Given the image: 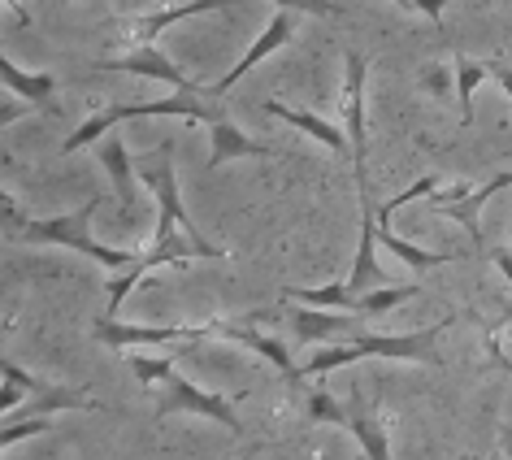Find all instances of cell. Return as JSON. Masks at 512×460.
I'll return each mask as SVG.
<instances>
[{
  "mask_svg": "<svg viewBox=\"0 0 512 460\" xmlns=\"http://www.w3.org/2000/svg\"><path fill=\"white\" fill-rule=\"evenodd\" d=\"M356 439V460H395L391 456V439H387V426L369 413V408H352L348 413V426H343Z\"/></svg>",
  "mask_w": 512,
  "mask_h": 460,
  "instance_id": "ac0fdd59",
  "label": "cell"
},
{
  "mask_svg": "<svg viewBox=\"0 0 512 460\" xmlns=\"http://www.w3.org/2000/svg\"><path fill=\"white\" fill-rule=\"evenodd\" d=\"M378 244L387 248V252H395L408 270H417V274H426V270H439V265H447V261H456L452 252H426V248H417V244H408V239H400V235H391V230H378Z\"/></svg>",
  "mask_w": 512,
  "mask_h": 460,
  "instance_id": "44dd1931",
  "label": "cell"
},
{
  "mask_svg": "<svg viewBox=\"0 0 512 460\" xmlns=\"http://www.w3.org/2000/svg\"><path fill=\"white\" fill-rule=\"evenodd\" d=\"M44 430H53L44 417H22V421H5V430H0V443L5 447H14L22 439H35V434H44Z\"/></svg>",
  "mask_w": 512,
  "mask_h": 460,
  "instance_id": "83f0119b",
  "label": "cell"
},
{
  "mask_svg": "<svg viewBox=\"0 0 512 460\" xmlns=\"http://www.w3.org/2000/svg\"><path fill=\"white\" fill-rule=\"evenodd\" d=\"M491 265L512 283V252H508V248H491Z\"/></svg>",
  "mask_w": 512,
  "mask_h": 460,
  "instance_id": "d6a6232c",
  "label": "cell"
},
{
  "mask_svg": "<svg viewBox=\"0 0 512 460\" xmlns=\"http://www.w3.org/2000/svg\"><path fill=\"white\" fill-rule=\"evenodd\" d=\"M395 5L408 9V14H426L430 22H439L443 9H447V0H395Z\"/></svg>",
  "mask_w": 512,
  "mask_h": 460,
  "instance_id": "4dcf8cb0",
  "label": "cell"
},
{
  "mask_svg": "<svg viewBox=\"0 0 512 460\" xmlns=\"http://www.w3.org/2000/svg\"><path fill=\"white\" fill-rule=\"evenodd\" d=\"M348 83H343V122H348V139H352V170H356V187L369 191L365 183V152H369V122H365V83H369V57L365 53H348Z\"/></svg>",
  "mask_w": 512,
  "mask_h": 460,
  "instance_id": "5b68a950",
  "label": "cell"
},
{
  "mask_svg": "<svg viewBox=\"0 0 512 460\" xmlns=\"http://www.w3.org/2000/svg\"><path fill=\"white\" fill-rule=\"evenodd\" d=\"M491 79L504 87L508 100H512V66H508V61H491Z\"/></svg>",
  "mask_w": 512,
  "mask_h": 460,
  "instance_id": "1f68e13d",
  "label": "cell"
},
{
  "mask_svg": "<svg viewBox=\"0 0 512 460\" xmlns=\"http://www.w3.org/2000/svg\"><path fill=\"white\" fill-rule=\"evenodd\" d=\"M122 118H187V122H200V126H213L226 118V109L217 105V96H209V87L204 92H174L165 100H135V105H109L100 109L96 118H87L79 131L66 139V152H79L87 144H100L105 131H113Z\"/></svg>",
  "mask_w": 512,
  "mask_h": 460,
  "instance_id": "7a4b0ae2",
  "label": "cell"
},
{
  "mask_svg": "<svg viewBox=\"0 0 512 460\" xmlns=\"http://www.w3.org/2000/svg\"><path fill=\"white\" fill-rule=\"evenodd\" d=\"M504 452H508V460H512V430H504Z\"/></svg>",
  "mask_w": 512,
  "mask_h": 460,
  "instance_id": "e575fe53",
  "label": "cell"
},
{
  "mask_svg": "<svg viewBox=\"0 0 512 460\" xmlns=\"http://www.w3.org/2000/svg\"><path fill=\"white\" fill-rule=\"evenodd\" d=\"M356 322H361V313L317 309V304H296V309H291V335L300 343H339L343 335L361 330Z\"/></svg>",
  "mask_w": 512,
  "mask_h": 460,
  "instance_id": "8fae6325",
  "label": "cell"
},
{
  "mask_svg": "<svg viewBox=\"0 0 512 460\" xmlns=\"http://www.w3.org/2000/svg\"><path fill=\"white\" fill-rule=\"evenodd\" d=\"M456 100H460V113H465V122H473V92L491 79V61H469L460 57L456 61Z\"/></svg>",
  "mask_w": 512,
  "mask_h": 460,
  "instance_id": "603a6c76",
  "label": "cell"
},
{
  "mask_svg": "<svg viewBox=\"0 0 512 460\" xmlns=\"http://www.w3.org/2000/svg\"><path fill=\"white\" fill-rule=\"evenodd\" d=\"M209 144H213V152H209V170H222V165H230V161H248V157H256V161L278 157V148H274V144H261V139L243 135L239 126L230 122V113H226L222 122H213V126H209Z\"/></svg>",
  "mask_w": 512,
  "mask_h": 460,
  "instance_id": "7c38bea8",
  "label": "cell"
},
{
  "mask_svg": "<svg viewBox=\"0 0 512 460\" xmlns=\"http://www.w3.org/2000/svg\"><path fill=\"white\" fill-rule=\"evenodd\" d=\"M100 165H105L109 178H113V187H118L122 217H126V222H135V217H139V187H135L139 165L131 161V152H126L122 139H100Z\"/></svg>",
  "mask_w": 512,
  "mask_h": 460,
  "instance_id": "4fadbf2b",
  "label": "cell"
},
{
  "mask_svg": "<svg viewBox=\"0 0 512 460\" xmlns=\"http://www.w3.org/2000/svg\"><path fill=\"white\" fill-rule=\"evenodd\" d=\"M79 408H87V413H96L100 400H92V395H87L83 387H44L31 404H18L5 421H22V417H53V413H79Z\"/></svg>",
  "mask_w": 512,
  "mask_h": 460,
  "instance_id": "9a60e30c",
  "label": "cell"
},
{
  "mask_svg": "<svg viewBox=\"0 0 512 460\" xmlns=\"http://www.w3.org/2000/svg\"><path fill=\"white\" fill-rule=\"evenodd\" d=\"M0 79H5L9 92H18L22 100H31V105H48V109L57 113V105H53L57 79H53V74H31V70L14 66L9 57H0Z\"/></svg>",
  "mask_w": 512,
  "mask_h": 460,
  "instance_id": "ffe728a7",
  "label": "cell"
},
{
  "mask_svg": "<svg viewBox=\"0 0 512 460\" xmlns=\"http://www.w3.org/2000/svg\"><path fill=\"white\" fill-rule=\"evenodd\" d=\"M174 139H161L157 144V152H152L148 161H139V183H144L152 196H157V217L161 222H174L183 235H191L196 244L209 252V257H226L222 248H213L209 239H200V230H196V222H191V213H187V204H183V196H178V178H174Z\"/></svg>",
  "mask_w": 512,
  "mask_h": 460,
  "instance_id": "3957f363",
  "label": "cell"
},
{
  "mask_svg": "<svg viewBox=\"0 0 512 460\" xmlns=\"http://www.w3.org/2000/svg\"><path fill=\"white\" fill-rule=\"evenodd\" d=\"M170 413H196V417H209V421H222V426L230 434H243V421L235 417V408H230V400H222V395L204 391L196 387V382L187 378H165V391L157 400V421H165Z\"/></svg>",
  "mask_w": 512,
  "mask_h": 460,
  "instance_id": "8992f818",
  "label": "cell"
},
{
  "mask_svg": "<svg viewBox=\"0 0 512 460\" xmlns=\"http://www.w3.org/2000/svg\"><path fill=\"white\" fill-rule=\"evenodd\" d=\"M105 204V196H92L83 204V209H74L66 217H48V222H22V217L14 213V204H5V213H9V222H18L9 235L18 239V244H57V248H70V252H83V257H92L100 261L109 274H118L126 270V265L135 261V252H126V248H105L100 239H92V217L96 209Z\"/></svg>",
  "mask_w": 512,
  "mask_h": 460,
  "instance_id": "6da1fadb",
  "label": "cell"
},
{
  "mask_svg": "<svg viewBox=\"0 0 512 460\" xmlns=\"http://www.w3.org/2000/svg\"><path fill=\"white\" fill-rule=\"evenodd\" d=\"M447 326H456V313H447L443 322L434 326H421V330H408V335H374V330H361L352 335V348L365 356H382V361H404V365H426V361H439V335Z\"/></svg>",
  "mask_w": 512,
  "mask_h": 460,
  "instance_id": "277c9868",
  "label": "cell"
},
{
  "mask_svg": "<svg viewBox=\"0 0 512 460\" xmlns=\"http://www.w3.org/2000/svg\"><path fill=\"white\" fill-rule=\"evenodd\" d=\"M287 300H296V304H317V309L361 313V296H352L348 283H343V287H291ZM361 317H365V313H361Z\"/></svg>",
  "mask_w": 512,
  "mask_h": 460,
  "instance_id": "7402d4cb",
  "label": "cell"
},
{
  "mask_svg": "<svg viewBox=\"0 0 512 460\" xmlns=\"http://www.w3.org/2000/svg\"><path fill=\"white\" fill-rule=\"evenodd\" d=\"M291 35H296V18H291V9H287V14H270V22H265V31L256 35V44H252L248 53H243V57L235 61V66H230V70L222 74V79L209 83V96L222 100V96L230 92V87H235V83L243 79V74H248V70L256 66V61H265L270 53H278V48H287V44H291Z\"/></svg>",
  "mask_w": 512,
  "mask_h": 460,
  "instance_id": "9c48e42d",
  "label": "cell"
},
{
  "mask_svg": "<svg viewBox=\"0 0 512 460\" xmlns=\"http://www.w3.org/2000/svg\"><path fill=\"white\" fill-rule=\"evenodd\" d=\"M213 322L204 326H126L113 317H100L96 339L109 348H161V343H191V339H209Z\"/></svg>",
  "mask_w": 512,
  "mask_h": 460,
  "instance_id": "52a82bcc",
  "label": "cell"
},
{
  "mask_svg": "<svg viewBox=\"0 0 512 460\" xmlns=\"http://www.w3.org/2000/svg\"><path fill=\"white\" fill-rule=\"evenodd\" d=\"M278 9H291V14H317V18H330V14H343V5L335 0H274Z\"/></svg>",
  "mask_w": 512,
  "mask_h": 460,
  "instance_id": "f1b7e54d",
  "label": "cell"
},
{
  "mask_svg": "<svg viewBox=\"0 0 512 460\" xmlns=\"http://www.w3.org/2000/svg\"><path fill=\"white\" fill-rule=\"evenodd\" d=\"M504 187H512V170L508 174H495L486 187H478V191H469L465 200H456V204H443V213L452 217V222H465V230H469V239L473 244H482V226H478V217H482V204L491 200V196H499Z\"/></svg>",
  "mask_w": 512,
  "mask_h": 460,
  "instance_id": "d6986e66",
  "label": "cell"
},
{
  "mask_svg": "<svg viewBox=\"0 0 512 460\" xmlns=\"http://www.w3.org/2000/svg\"><path fill=\"white\" fill-rule=\"evenodd\" d=\"M213 335H217V339H235L239 348L265 356V361H270L287 382H300V365H291V352H287L283 339L261 335V330H248V326H239V322H213Z\"/></svg>",
  "mask_w": 512,
  "mask_h": 460,
  "instance_id": "5bb4252c",
  "label": "cell"
},
{
  "mask_svg": "<svg viewBox=\"0 0 512 460\" xmlns=\"http://www.w3.org/2000/svg\"><path fill=\"white\" fill-rule=\"evenodd\" d=\"M434 191H439V178H434V174H421V178H417V183L408 187V191H400V196H395V200L382 204V209H378V222H387V217H391L395 209H404V204H413V200H421V196H434Z\"/></svg>",
  "mask_w": 512,
  "mask_h": 460,
  "instance_id": "484cf974",
  "label": "cell"
},
{
  "mask_svg": "<svg viewBox=\"0 0 512 460\" xmlns=\"http://www.w3.org/2000/svg\"><path fill=\"white\" fill-rule=\"evenodd\" d=\"M96 70H105V74H139V79H152V83H170L174 92H204V87H209V83L187 79V74L178 70L174 61L161 53V48H152V44H139L131 57L96 61Z\"/></svg>",
  "mask_w": 512,
  "mask_h": 460,
  "instance_id": "ba28073f",
  "label": "cell"
},
{
  "mask_svg": "<svg viewBox=\"0 0 512 460\" xmlns=\"http://www.w3.org/2000/svg\"><path fill=\"white\" fill-rule=\"evenodd\" d=\"M417 283H387V287H382V291H365V296H361V313L365 317H382V313H387V309H395V304H404V300H413L417 296Z\"/></svg>",
  "mask_w": 512,
  "mask_h": 460,
  "instance_id": "cb8c5ba5",
  "label": "cell"
},
{
  "mask_svg": "<svg viewBox=\"0 0 512 460\" xmlns=\"http://www.w3.org/2000/svg\"><path fill=\"white\" fill-rule=\"evenodd\" d=\"M5 382H14V387H22V391H31V395H40L48 382H40V378H31L22 365H14V361H5Z\"/></svg>",
  "mask_w": 512,
  "mask_h": 460,
  "instance_id": "f546056e",
  "label": "cell"
},
{
  "mask_svg": "<svg viewBox=\"0 0 512 460\" xmlns=\"http://www.w3.org/2000/svg\"><path fill=\"white\" fill-rule=\"evenodd\" d=\"M348 413L330 391H309V421H330V426H348Z\"/></svg>",
  "mask_w": 512,
  "mask_h": 460,
  "instance_id": "d4e9b609",
  "label": "cell"
},
{
  "mask_svg": "<svg viewBox=\"0 0 512 460\" xmlns=\"http://www.w3.org/2000/svg\"><path fill=\"white\" fill-rule=\"evenodd\" d=\"M230 0H187V5H174V9H152V14H139L131 22V40L135 44H152L165 27H174V22L183 18H196V14H209V9H222Z\"/></svg>",
  "mask_w": 512,
  "mask_h": 460,
  "instance_id": "e0dca14e",
  "label": "cell"
},
{
  "mask_svg": "<svg viewBox=\"0 0 512 460\" xmlns=\"http://www.w3.org/2000/svg\"><path fill=\"white\" fill-rule=\"evenodd\" d=\"M387 283H391V278L378 265V213L369 209V191H361V248H356V265H352L348 291H352V296H365V291L387 287Z\"/></svg>",
  "mask_w": 512,
  "mask_h": 460,
  "instance_id": "30bf717a",
  "label": "cell"
},
{
  "mask_svg": "<svg viewBox=\"0 0 512 460\" xmlns=\"http://www.w3.org/2000/svg\"><path fill=\"white\" fill-rule=\"evenodd\" d=\"M265 113H274V118H283L287 126H296V131H304L309 139H317V144H326L330 152H352V139H348V131H339V126H330L326 118H317V113L291 109V105H283V100H265Z\"/></svg>",
  "mask_w": 512,
  "mask_h": 460,
  "instance_id": "2e32d148",
  "label": "cell"
},
{
  "mask_svg": "<svg viewBox=\"0 0 512 460\" xmlns=\"http://www.w3.org/2000/svg\"><path fill=\"white\" fill-rule=\"evenodd\" d=\"M131 369H135V378L144 382V387L174 378V361H170V356H131Z\"/></svg>",
  "mask_w": 512,
  "mask_h": 460,
  "instance_id": "4316f807",
  "label": "cell"
},
{
  "mask_svg": "<svg viewBox=\"0 0 512 460\" xmlns=\"http://www.w3.org/2000/svg\"><path fill=\"white\" fill-rule=\"evenodd\" d=\"M486 352H491V361H495V365H499V369H504V374L512 378V361H508V356H504V352H499V343H495V339H491V343H486Z\"/></svg>",
  "mask_w": 512,
  "mask_h": 460,
  "instance_id": "836d02e7",
  "label": "cell"
}]
</instances>
